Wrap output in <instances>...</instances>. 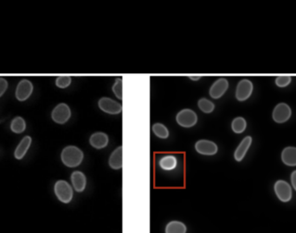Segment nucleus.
<instances>
[{
    "mask_svg": "<svg viewBox=\"0 0 296 233\" xmlns=\"http://www.w3.org/2000/svg\"><path fill=\"white\" fill-rule=\"evenodd\" d=\"M84 159V154L80 148L75 145H68L62 149L61 161L67 168H77L82 164Z\"/></svg>",
    "mask_w": 296,
    "mask_h": 233,
    "instance_id": "f257e3e1",
    "label": "nucleus"
},
{
    "mask_svg": "<svg viewBox=\"0 0 296 233\" xmlns=\"http://www.w3.org/2000/svg\"><path fill=\"white\" fill-rule=\"evenodd\" d=\"M54 194L62 204H69L74 197V189L65 180H56L54 184Z\"/></svg>",
    "mask_w": 296,
    "mask_h": 233,
    "instance_id": "f03ea898",
    "label": "nucleus"
},
{
    "mask_svg": "<svg viewBox=\"0 0 296 233\" xmlns=\"http://www.w3.org/2000/svg\"><path fill=\"white\" fill-rule=\"evenodd\" d=\"M34 84L31 80L24 78L18 81L15 89V98L18 102H25L33 95Z\"/></svg>",
    "mask_w": 296,
    "mask_h": 233,
    "instance_id": "7ed1b4c3",
    "label": "nucleus"
},
{
    "mask_svg": "<svg viewBox=\"0 0 296 233\" xmlns=\"http://www.w3.org/2000/svg\"><path fill=\"white\" fill-rule=\"evenodd\" d=\"M72 112L68 104L59 103L51 111V119L57 124H65L71 118Z\"/></svg>",
    "mask_w": 296,
    "mask_h": 233,
    "instance_id": "20e7f679",
    "label": "nucleus"
},
{
    "mask_svg": "<svg viewBox=\"0 0 296 233\" xmlns=\"http://www.w3.org/2000/svg\"><path fill=\"white\" fill-rule=\"evenodd\" d=\"M274 191L279 201L287 203L292 200L293 190L290 184L284 180H276L274 185Z\"/></svg>",
    "mask_w": 296,
    "mask_h": 233,
    "instance_id": "39448f33",
    "label": "nucleus"
},
{
    "mask_svg": "<svg viewBox=\"0 0 296 233\" xmlns=\"http://www.w3.org/2000/svg\"><path fill=\"white\" fill-rule=\"evenodd\" d=\"M176 121L181 127L192 128L198 123V115L193 110L188 108L181 110L176 116Z\"/></svg>",
    "mask_w": 296,
    "mask_h": 233,
    "instance_id": "423d86ee",
    "label": "nucleus"
},
{
    "mask_svg": "<svg viewBox=\"0 0 296 233\" xmlns=\"http://www.w3.org/2000/svg\"><path fill=\"white\" fill-rule=\"evenodd\" d=\"M292 116L291 107L284 102L277 104L272 112V118L277 124H284L290 119Z\"/></svg>",
    "mask_w": 296,
    "mask_h": 233,
    "instance_id": "0eeeda50",
    "label": "nucleus"
},
{
    "mask_svg": "<svg viewBox=\"0 0 296 233\" xmlns=\"http://www.w3.org/2000/svg\"><path fill=\"white\" fill-rule=\"evenodd\" d=\"M98 107L110 115H118L122 112V106L117 101L107 97H102L98 101Z\"/></svg>",
    "mask_w": 296,
    "mask_h": 233,
    "instance_id": "6e6552de",
    "label": "nucleus"
},
{
    "mask_svg": "<svg viewBox=\"0 0 296 233\" xmlns=\"http://www.w3.org/2000/svg\"><path fill=\"white\" fill-rule=\"evenodd\" d=\"M253 83L249 79H243L237 84L236 89V99L240 102L247 101L253 92Z\"/></svg>",
    "mask_w": 296,
    "mask_h": 233,
    "instance_id": "1a4fd4ad",
    "label": "nucleus"
},
{
    "mask_svg": "<svg viewBox=\"0 0 296 233\" xmlns=\"http://www.w3.org/2000/svg\"><path fill=\"white\" fill-rule=\"evenodd\" d=\"M194 148L198 153L203 156H208V157L215 156L218 152V147L216 144L207 139L199 140L198 142H196Z\"/></svg>",
    "mask_w": 296,
    "mask_h": 233,
    "instance_id": "9d476101",
    "label": "nucleus"
},
{
    "mask_svg": "<svg viewBox=\"0 0 296 233\" xmlns=\"http://www.w3.org/2000/svg\"><path fill=\"white\" fill-rule=\"evenodd\" d=\"M229 88V81L226 78L221 77L210 86L209 95L214 100L223 97Z\"/></svg>",
    "mask_w": 296,
    "mask_h": 233,
    "instance_id": "9b49d317",
    "label": "nucleus"
},
{
    "mask_svg": "<svg viewBox=\"0 0 296 233\" xmlns=\"http://www.w3.org/2000/svg\"><path fill=\"white\" fill-rule=\"evenodd\" d=\"M32 137L30 135H26L21 139L20 142L18 143L13 153L16 160L22 161L24 157H26L27 154L32 145Z\"/></svg>",
    "mask_w": 296,
    "mask_h": 233,
    "instance_id": "f8f14e48",
    "label": "nucleus"
},
{
    "mask_svg": "<svg viewBox=\"0 0 296 233\" xmlns=\"http://www.w3.org/2000/svg\"><path fill=\"white\" fill-rule=\"evenodd\" d=\"M71 186L77 193H83L87 187V177L83 172L76 170L70 175Z\"/></svg>",
    "mask_w": 296,
    "mask_h": 233,
    "instance_id": "ddd939ff",
    "label": "nucleus"
},
{
    "mask_svg": "<svg viewBox=\"0 0 296 233\" xmlns=\"http://www.w3.org/2000/svg\"><path fill=\"white\" fill-rule=\"evenodd\" d=\"M109 143V137L106 133L97 131L93 133L89 138V145L95 150H102L106 148Z\"/></svg>",
    "mask_w": 296,
    "mask_h": 233,
    "instance_id": "4468645a",
    "label": "nucleus"
},
{
    "mask_svg": "<svg viewBox=\"0 0 296 233\" xmlns=\"http://www.w3.org/2000/svg\"><path fill=\"white\" fill-rule=\"evenodd\" d=\"M252 141H253V139L250 136H245L241 141L234 152V158L237 162H240L244 159V157L249 151V148L251 146Z\"/></svg>",
    "mask_w": 296,
    "mask_h": 233,
    "instance_id": "2eb2a0df",
    "label": "nucleus"
},
{
    "mask_svg": "<svg viewBox=\"0 0 296 233\" xmlns=\"http://www.w3.org/2000/svg\"><path fill=\"white\" fill-rule=\"evenodd\" d=\"M281 162L287 167H296V147L287 146L281 154Z\"/></svg>",
    "mask_w": 296,
    "mask_h": 233,
    "instance_id": "dca6fc26",
    "label": "nucleus"
},
{
    "mask_svg": "<svg viewBox=\"0 0 296 233\" xmlns=\"http://www.w3.org/2000/svg\"><path fill=\"white\" fill-rule=\"evenodd\" d=\"M122 146L116 148L110 155L108 159V165L114 170H120L123 167V161H122V152H123Z\"/></svg>",
    "mask_w": 296,
    "mask_h": 233,
    "instance_id": "f3484780",
    "label": "nucleus"
},
{
    "mask_svg": "<svg viewBox=\"0 0 296 233\" xmlns=\"http://www.w3.org/2000/svg\"><path fill=\"white\" fill-rule=\"evenodd\" d=\"M27 129V122L22 116H16L10 123V130L12 133L20 135L25 132Z\"/></svg>",
    "mask_w": 296,
    "mask_h": 233,
    "instance_id": "a211bd4d",
    "label": "nucleus"
},
{
    "mask_svg": "<svg viewBox=\"0 0 296 233\" xmlns=\"http://www.w3.org/2000/svg\"><path fill=\"white\" fill-rule=\"evenodd\" d=\"M159 166L165 171H172L178 166V159L174 155H166L159 160Z\"/></svg>",
    "mask_w": 296,
    "mask_h": 233,
    "instance_id": "6ab92c4d",
    "label": "nucleus"
},
{
    "mask_svg": "<svg viewBox=\"0 0 296 233\" xmlns=\"http://www.w3.org/2000/svg\"><path fill=\"white\" fill-rule=\"evenodd\" d=\"M187 224L179 220H172L167 223L165 228V233H187Z\"/></svg>",
    "mask_w": 296,
    "mask_h": 233,
    "instance_id": "aec40b11",
    "label": "nucleus"
},
{
    "mask_svg": "<svg viewBox=\"0 0 296 233\" xmlns=\"http://www.w3.org/2000/svg\"><path fill=\"white\" fill-rule=\"evenodd\" d=\"M247 128V121L243 117H237L231 122V130L236 134H242Z\"/></svg>",
    "mask_w": 296,
    "mask_h": 233,
    "instance_id": "412c9836",
    "label": "nucleus"
},
{
    "mask_svg": "<svg viewBox=\"0 0 296 233\" xmlns=\"http://www.w3.org/2000/svg\"><path fill=\"white\" fill-rule=\"evenodd\" d=\"M152 130L154 135L160 139H167L170 136L168 128L161 123H155L152 126Z\"/></svg>",
    "mask_w": 296,
    "mask_h": 233,
    "instance_id": "4be33fe9",
    "label": "nucleus"
},
{
    "mask_svg": "<svg viewBox=\"0 0 296 233\" xmlns=\"http://www.w3.org/2000/svg\"><path fill=\"white\" fill-rule=\"evenodd\" d=\"M198 107L199 109L201 110L202 112L206 114L211 113L215 110V105L213 102H211L210 100L205 99V98H202L198 102Z\"/></svg>",
    "mask_w": 296,
    "mask_h": 233,
    "instance_id": "5701e85b",
    "label": "nucleus"
},
{
    "mask_svg": "<svg viewBox=\"0 0 296 233\" xmlns=\"http://www.w3.org/2000/svg\"><path fill=\"white\" fill-rule=\"evenodd\" d=\"M72 78L68 75H62V76L56 77L55 80V85L56 87L60 89L68 88V86L71 85Z\"/></svg>",
    "mask_w": 296,
    "mask_h": 233,
    "instance_id": "b1692460",
    "label": "nucleus"
},
{
    "mask_svg": "<svg viewBox=\"0 0 296 233\" xmlns=\"http://www.w3.org/2000/svg\"><path fill=\"white\" fill-rule=\"evenodd\" d=\"M113 92L115 94L119 100L122 101V80L121 78H116V82L112 87Z\"/></svg>",
    "mask_w": 296,
    "mask_h": 233,
    "instance_id": "393cba45",
    "label": "nucleus"
},
{
    "mask_svg": "<svg viewBox=\"0 0 296 233\" xmlns=\"http://www.w3.org/2000/svg\"><path fill=\"white\" fill-rule=\"evenodd\" d=\"M292 81V78L289 75H281V76L276 77V85L278 87L284 88L288 86Z\"/></svg>",
    "mask_w": 296,
    "mask_h": 233,
    "instance_id": "a878e982",
    "label": "nucleus"
},
{
    "mask_svg": "<svg viewBox=\"0 0 296 233\" xmlns=\"http://www.w3.org/2000/svg\"><path fill=\"white\" fill-rule=\"evenodd\" d=\"M9 88V82L5 77H0V99L6 95V91Z\"/></svg>",
    "mask_w": 296,
    "mask_h": 233,
    "instance_id": "bb28decb",
    "label": "nucleus"
},
{
    "mask_svg": "<svg viewBox=\"0 0 296 233\" xmlns=\"http://www.w3.org/2000/svg\"><path fill=\"white\" fill-rule=\"evenodd\" d=\"M291 186L296 191V170H293L290 175Z\"/></svg>",
    "mask_w": 296,
    "mask_h": 233,
    "instance_id": "cd10ccee",
    "label": "nucleus"
},
{
    "mask_svg": "<svg viewBox=\"0 0 296 233\" xmlns=\"http://www.w3.org/2000/svg\"><path fill=\"white\" fill-rule=\"evenodd\" d=\"M189 78L191 80H194V81H198V80L201 79V77L200 76H190Z\"/></svg>",
    "mask_w": 296,
    "mask_h": 233,
    "instance_id": "c85d7f7f",
    "label": "nucleus"
}]
</instances>
